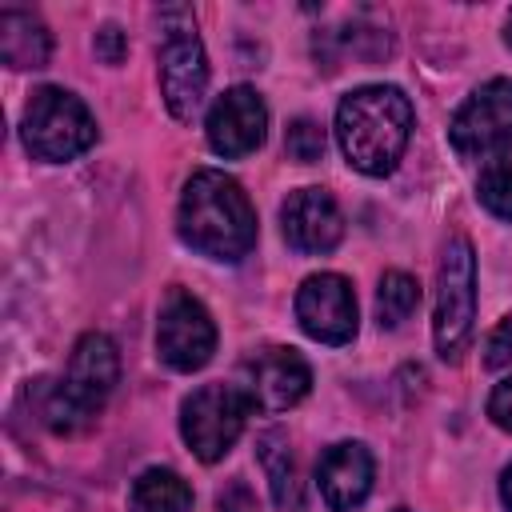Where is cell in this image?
<instances>
[{
  "mask_svg": "<svg viewBox=\"0 0 512 512\" xmlns=\"http://www.w3.org/2000/svg\"><path fill=\"white\" fill-rule=\"evenodd\" d=\"M176 228L188 248L212 260H240L256 244V212L248 204V192L216 168L192 172L180 196Z\"/></svg>",
  "mask_w": 512,
  "mask_h": 512,
  "instance_id": "obj_1",
  "label": "cell"
},
{
  "mask_svg": "<svg viewBox=\"0 0 512 512\" xmlns=\"http://www.w3.org/2000/svg\"><path fill=\"white\" fill-rule=\"evenodd\" d=\"M412 136V100L396 84H364L336 108V140L364 176H388Z\"/></svg>",
  "mask_w": 512,
  "mask_h": 512,
  "instance_id": "obj_2",
  "label": "cell"
},
{
  "mask_svg": "<svg viewBox=\"0 0 512 512\" xmlns=\"http://www.w3.org/2000/svg\"><path fill=\"white\" fill-rule=\"evenodd\" d=\"M116 376H120L116 344L104 332H84L72 348L68 376L64 380H36L40 420L60 436L88 428L96 420V412L104 408L108 392L116 388Z\"/></svg>",
  "mask_w": 512,
  "mask_h": 512,
  "instance_id": "obj_3",
  "label": "cell"
},
{
  "mask_svg": "<svg viewBox=\"0 0 512 512\" xmlns=\"http://www.w3.org/2000/svg\"><path fill=\"white\" fill-rule=\"evenodd\" d=\"M160 24V96L176 120H192L204 88H208V60L196 36V20L184 4H168L156 12Z\"/></svg>",
  "mask_w": 512,
  "mask_h": 512,
  "instance_id": "obj_4",
  "label": "cell"
},
{
  "mask_svg": "<svg viewBox=\"0 0 512 512\" xmlns=\"http://www.w3.org/2000/svg\"><path fill=\"white\" fill-rule=\"evenodd\" d=\"M20 136L36 160L60 164V160H72L96 144V120L80 96L44 84L32 92V100L24 108Z\"/></svg>",
  "mask_w": 512,
  "mask_h": 512,
  "instance_id": "obj_5",
  "label": "cell"
},
{
  "mask_svg": "<svg viewBox=\"0 0 512 512\" xmlns=\"http://www.w3.org/2000/svg\"><path fill=\"white\" fill-rule=\"evenodd\" d=\"M472 328H476V256H472L468 236H452L440 252V268H436L432 336H436L440 360L456 364L472 340Z\"/></svg>",
  "mask_w": 512,
  "mask_h": 512,
  "instance_id": "obj_6",
  "label": "cell"
},
{
  "mask_svg": "<svg viewBox=\"0 0 512 512\" xmlns=\"http://www.w3.org/2000/svg\"><path fill=\"white\" fill-rule=\"evenodd\" d=\"M252 412V400L236 384H204L180 404V432L184 444L204 460L216 464L244 432V420Z\"/></svg>",
  "mask_w": 512,
  "mask_h": 512,
  "instance_id": "obj_7",
  "label": "cell"
},
{
  "mask_svg": "<svg viewBox=\"0 0 512 512\" xmlns=\"http://www.w3.org/2000/svg\"><path fill=\"white\" fill-rule=\"evenodd\" d=\"M156 352L176 372H196L216 352V324H212L208 308L196 296H188L184 288H172L160 304Z\"/></svg>",
  "mask_w": 512,
  "mask_h": 512,
  "instance_id": "obj_8",
  "label": "cell"
},
{
  "mask_svg": "<svg viewBox=\"0 0 512 512\" xmlns=\"http://www.w3.org/2000/svg\"><path fill=\"white\" fill-rule=\"evenodd\" d=\"M448 136L460 156H492L496 148L512 144V80L500 76L476 88L452 116Z\"/></svg>",
  "mask_w": 512,
  "mask_h": 512,
  "instance_id": "obj_9",
  "label": "cell"
},
{
  "mask_svg": "<svg viewBox=\"0 0 512 512\" xmlns=\"http://www.w3.org/2000/svg\"><path fill=\"white\" fill-rule=\"evenodd\" d=\"M296 320L320 344H348L356 336V296L336 272L308 276L296 292Z\"/></svg>",
  "mask_w": 512,
  "mask_h": 512,
  "instance_id": "obj_10",
  "label": "cell"
},
{
  "mask_svg": "<svg viewBox=\"0 0 512 512\" xmlns=\"http://www.w3.org/2000/svg\"><path fill=\"white\" fill-rule=\"evenodd\" d=\"M280 228H284V240L296 252L320 256V252H332L340 244L344 216H340L336 200L324 188H296L280 204Z\"/></svg>",
  "mask_w": 512,
  "mask_h": 512,
  "instance_id": "obj_11",
  "label": "cell"
},
{
  "mask_svg": "<svg viewBox=\"0 0 512 512\" xmlns=\"http://www.w3.org/2000/svg\"><path fill=\"white\" fill-rule=\"evenodd\" d=\"M268 108L256 88H228L208 112V144L220 156H248L264 144Z\"/></svg>",
  "mask_w": 512,
  "mask_h": 512,
  "instance_id": "obj_12",
  "label": "cell"
},
{
  "mask_svg": "<svg viewBox=\"0 0 512 512\" xmlns=\"http://www.w3.org/2000/svg\"><path fill=\"white\" fill-rule=\"evenodd\" d=\"M312 372L296 348H264L248 360V400L264 412H284L308 396Z\"/></svg>",
  "mask_w": 512,
  "mask_h": 512,
  "instance_id": "obj_13",
  "label": "cell"
},
{
  "mask_svg": "<svg viewBox=\"0 0 512 512\" xmlns=\"http://www.w3.org/2000/svg\"><path fill=\"white\" fill-rule=\"evenodd\" d=\"M372 476H376L372 452L356 440H340V444L324 448V456L316 460V484L332 512L360 508L372 492Z\"/></svg>",
  "mask_w": 512,
  "mask_h": 512,
  "instance_id": "obj_14",
  "label": "cell"
},
{
  "mask_svg": "<svg viewBox=\"0 0 512 512\" xmlns=\"http://www.w3.org/2000/svg\"><path fill=\"white\" fill-rule=\"evenodd\" d=\"M52 56V36L48 28L20 8L0 12V60L8 68H44Z\"/></svg>",
  "mask_w": 512,
  "mask_h": 512,
  "instance_id": "obj_15",
  "label": "cell"
},
{
  "mask_svg": "<svg viewBox=\"0 0 512 512\" xmlns=\"http://www.w3.org/2000/svg\"><path fill=\"white\" fill-rule=\"evenodd\" d=\"M256 452H260V464H264V476L272 484V500L288 512H296L304 504V488H300V472H296V460L288 452V440L284 432H264L256 440Z\"/></svg>",
  "mask_w": 512,
  "mask_h": 512,
  "instance_id": "obj_16",
  "label": "cell"
},
{
  "mask_svg": "<svg viewBox=\"0 0 512 512\" xmlns=\"http://www.w3.org/2000/svg\"><path fill=\"white\" fill-rule=\"evenodd\" d=\"M192 488L172 468H148L132 480L128 512H188Z\"/></svg>",
  "mask_w": 512,
  "mask_h": 512,
  "instance_id": "obj_17",
  "label": "cell"
},
{
  "mask_svg": "<svg viewBox=\"0 0 512 512\" xmlns=\"http://www.w3.org/2000/svg\"><path fill=\"white\" fill-rule=\"evenodd\" d=\"M476 192H480V204H484L492 216L512 220V144L496 148V152L480 164Z\"/></svg>",
  "mask_w": 512,
  "mask_h": 512,
  "instance_id": "obj_18",
  "label": "cell"
},
{
  "mask_svg": "<svg viewBox=\"0 0 512 512\" xmlns=\"http://www.w3.org/2000/svg\"><path fill=\"white\" fill-rule=\"evenodd\" d=\"M420 304V288L408 272H384L376 288V320L380 328H400Z\"/></svg>",
  "mask_w": 512,
  "mask_h": 512,
  "instance_id": "obj_19",
  "label": "cell"
},
{
  "mask_svg": "<svg viewBox=\"0 0 512 512\" xmlns=\"http://www.w3.org/2000/svg\"><path fill=\"white\" fill-rule=\"evenodd\" d=\"M284 152L296 160V164H316L324 156V128L308 116L292 120L288 132H284Z\"/></svg>",
  "mask_w": 512,
  "mask_h": 512,
  "instance_id": "obj_20",
  "label": "cell"
},
{
  "mask_svg": "<svg viewBox=\"0 0 512 512\" xmlns=\"http://www.w3.org/2000/svg\"><path fill=\"white\" fill-rule=\"evenodd\" d=\"M484 364H488V368L512 364V316H504V320L488 332V340H484Z\"/></svg>",
  "mask_w": 512,
  "mask_h": 512,
  "instance_id": "obj_21",
  "label": "cell"
},
{
  "mask_svg": "<svg viewBox=\"0 0 512 512\" xmlns=\"http://www.w3.org/2000/svg\"><path fill=\"white\" fill-rule=\"evenodd\" d=\"M92 48H96V56H100L104 64H120V60L128 56V36H124L116 24H104V28L92 36Z\"/></svg>",
  "mask_w": 512,
  "mask_h": 512,
  "instance_id": "obj_22",
  "label": "cell"
},
{
  "mask_svg": "<svg viewBox=\"0 0 512 512\" xmlns=\"http://www.w3.org/2000/svg\"><path fill=\"white\" fill-rule=\"evenodd\" d=\"M216 508L220 512H260V504H256V496H252V488L244 480H232L228 488H220Z\"/></svg>",
  "mask_w": 512,
  "mask_h": 512,
  "instance_id": "obj_23",
  "label": "cell"
},
{
  "mask_svg": "<svg viewBox=\"0 0 512 512\" xmlns=\"http://www.w3.org/2000/svg\"><path fill=\"white\" fill-rule=\"evenodd\" d=\"M488 416H492L504 432H512V380H500V384L492 388V396H488Z\"/></svg>",
  "mask_w": 512,
  "mask_h": 512,
  "instance_id": "obj_24",
  "label": "cell"
},
{
  "mask_svg": "<svg viewBox=\"0 0 512 512\" xmlns=\"http://www.w3.org/2000/svg\"><path fill=\"white\" fill-rule=\"evenodd\" d=\"M500 500H504V508L512 512V464H508L504 476H500Z\"/></svg>",
  "mask_w": 512,
  "mask_h": 512,
  "instance_id": "obj_25",
  "label": "cell"
},
{
  "mask_svg": "<svg viewBox=\"0 0 512 512\" xmlns=\"http://www.w3.org/2000/svg\"><path fill=\"white\" fill-rule=\"evenodd\" d=\"M504 40H508V48H512V12H508V24H504Z\"/></svg>",
  "mask_w": 512,
  "mask_h": 512,
  "instance_id": "obj_26",
  "label": "cell"
},
{
  "mask_svg": "<svg viewBox=\"0 0 512 512\" xmlns=\"http://www.w3.org/2000/svg\"><path fill=\"white\" fill-rule=\"evenodd\" d=\"M400 512H408V508H400Z\"/></svg>",
  "mask_w": 512,
  "mask_h": 512,
  "instance_id": "obj_27",
  "label": "cell"
}]
</instances>
